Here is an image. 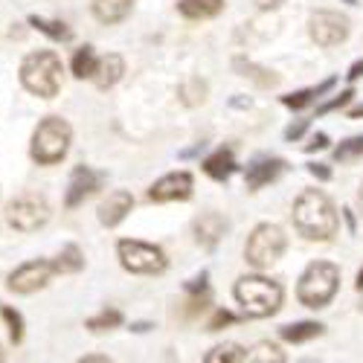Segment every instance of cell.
<instances>
[{"label":"cell","instance_id":"1","mask_svg":"<svg viewBox=\"0 0 363 363\" xmlns=\"http://www.w3.org/2000/svg\"><path fill=\"white\" fill-rule=\"evenodd\" d=\"M294 224L311 241H328L337 233V209L323 192L308 189L294 203Z\"/></svg>","mask_w":363,"mask_h":363},{"label":"cell","instance_id":"2","mask_svg":"<svg viewBox=\"0 0 363 363\" xmlns=\"http://www.w3.org/2000/svg\"><path fill=\"white\" fill-rule=\"evenodd\" d=\"M62 58L50 50L29 52L21 65V84L29 90L33 96L52 99L62 90Z\"/></svg>","mask_w":363,"mask_h":363},{"label":"cell","instance_id":"3","mask_svg":"<svg viewBox=\"0 0 363 363\" xmlns=\"http://www.w3.org/2000/svg\"><path fill=\"white\" fill-rule=\"evenodd\" d=\"M73 140V128L67 125V119L62 116H47L38 123L35 134H33V145H29V155L38 166H55L67 157V148Z\"/></svg>","mask_w":363,"mask_h":363},{"label":"cell","instance_id":"4","mask_svg":"<svg viewBox=\"0 0 363 363\" xmlns=\"http://www.w3.org/2000/svg\"><path fill=\"white\" fill-rule=\"evenodd\" d=\"M233 294L247 317H270L282 306V285L264 277H241Z\"/></svg>","mask_w":363,"mask_h":363},{"label":"cell","instance_id":"5","mask_svg":"<svg viewBox=\"0 0 363 363\" xmlns=\"http://www.w3.org/2000/svg\"><path fill=\"white\" fill-rule=\"evenodd\" d=\"M340 285V270L331 262H314L299 279L296 296L306 308H323L331 302V296L337 294Z\"/></svg>","mask_w":363,"mask_h":363},{"label":"cell","instance_id":"6","mask_svg":"<svg viewBox=\"0 0 363 363\" xmlns=\"http://www.w3.org/2000/svg\"><path fill=\"white\" fill-rule=\"evenodd\" d=\"M116 253H119V262H123L125 270L131 274H163L166 270V256L160 247L155 245H145V241H119L116 245Z\"/></svg>","mask_w":363,"mask_h":363},{"label":"cell","instance_id":"7","mask_svg":"<svg viewBox=\"0 0 363 363\" xmlns=\"http://www.w3.org/2000/svg\"><path fill=\"white\" fill-rule=\"evenodd\" d=\"M282 253H285V233L277 224H262L247 238L245 256L253 267H270Z\"/></svg>","mask_w":363,"mask_h":363},{"label":"cell","instance_id":"8","mask_svg":"<svg viewBox=\"0 0 363 363\" xmlns=\"http://www.w3.org/2000/svg\"><path fill=\"white\" fill-rule=\"evenodd\" d=\"M6 221L21 233H35L50 221V203L41 195H21L6 206Z\"/></svg>","mask_w":363,"mask_h":363},{"label":"cell","instance_id":"9","mask_svg":"<svg viewBox=\"0 0 363 363\" xmlns=\"http://www.w3.org/2000/svg\"><path fill=\"white\" fill-rule=\"evenodd\" d=\"M55 274V264L52 262H44V259H33V262H26L21 264L18 270H12L9 279H6V288L12 294H35L41 291Z\"/></svg>","mask_w":363,"mask_h":363},{"label":"cell","instance_id":"10","mask_svg":"<svg viewBox=\"0 0 363 363\" xmlns=\"http://www.w3.org/2000/svg\"><path fill=\"white\" fill-rule=\"evenodd\" d=\"M311 38L320 47H337L349 38V21L337 12H317L311 15Z\"/></svg>","mask_w":363,"mask_h":363},{"label":"cell","instance_id":"11","mask_svg":"<svg viewBox=\"0 0 363 363\" xmlns=\"http://www.w3.org/2000/svg\"><path fill=\"white\" fill-rule=\"evenodd\" d=\"M105 174L87 169V166H76L73 174H70V186H67V195H65V206L67 209H76L84 198H90L99 186H102Z\"/></svg>","mask_w":363,"mask_h":363},{"label":"cell","instance_id":"12","mask_svg":"<svg viewBox=\"0 0 363 363\" xmlns=\"http://www.w3.org/2000/svg\"><path fill=\"white\" fill-rule=\"evenodd\" d=\"M189 195H192V174H186V172L166 174V177H160L157 184L148 189V198L157 201V203H166V201H186Z\"/></svg>","mask_w":363,"mask_h":363},{"label":"cell","instance_id":"13","mask_svg":"<svg viewBox=\"0 0 363 363\" xmlns=\"http://www.w3.org/2000/svg\"><path fill=\"white\" fill-rule=\"evenodd\" d=\"M131 206H134L131 192H125V189L111 192V195L99 203V224H105V227H116L119 221H125V216L131 213Z\"/></svg>","mask_w":363,"mask_h":363},{"label":"cell","instance_id":"14","mask_svg":"<svg viewBox=\"0 0 363 363\" xmlns=\"http://www.w3.org/2000/svg\"><path fill=\"white\" fill-rule=\"evenodd\" d=\"M227 230V221L218 216V213H203L198 221H195V238H198V245H203L206 250H213L221 235Z\"/></svg>","mask_w":363,"mask_h":363},{"label":"cell","instance_id":"15","mask_svg":"<svg viewBox=\"0 0 363 363\" xmlns=\"http://www.w3.org/2000/svg\"><path fill=\"white\" fill-rule=\"evenodd\" d=\"M125 73V62H123V55H116V52H108L105 58H99V65H96V73H94V82L99 90H108L113 87L119 79H123Z\"/></svg>","mask_w":363,"mask_h":363},{"label":"cell","instance_id":"16","mask_svg":"<svg viewBox=\"0 0 363 363\" xmlns=\"http://www.w3.org/2000/svg\"><path fill=\"white\" fill-rule=\"evenodd\" d=\"M134 0H94V15L99 23H119L128 12H131Z\"/></svg>","mask_w":363,"mask_h":363},{"label":"cell","instance_id":"17","mask_svg":"<svg viewBox=\"0 0 363 363\" xmlns=\"http://www.w3.org/2000/svg\"><path fill=\"white\" fill-rule=\"evenodd\" d=\"M285 169L282 160H259L247 169V186L250 189H262L264 184H270V180H277V174Z\"/></svg>","mask_w":363,"mask_h":363},{"label":"cell","instance_id":"18","mask_svg":"<svg viewBox=\"0 0 363 363\" xmlns=\"http://www.w3.org/2000/svg\"><path fill=\"white\" fill-rule=\"evenodd\" d=\"M180 15H186L192 21H203V18H213L224 9V0H180Z\"/></svg>","mask_w":363,"mask_h":363},{"label":"cell","instance_id":"19","mask_svg":"<svg viewBox=\"0 0 363 363\" xmlns=\"http://www.w3.org/2000/svg\"><path fill=\"white\" fill-rule=\"evenodd\" d=\"M233 169H235V160H233V151H230V148H218L213 157L203 160V172H206L209 177H216V180L230 177Z\"/></svg>","mask_w":363,"mask_h":363},{"label":"cell","instance_id":"20","mask_svg":"<svg viewBox=\"0 0 363 363\" xmlns=\"http://www.w3.org/2000/svg\"><path fill=\"white\" fill-rule=\"evenodd\" d=\"M335 87V79H325L320 87H308V90H299V94H291V96H282V105H288V108H294V111H299V108H306V105H311L314 99H320L325 90H331Z\"/></svg>","mask_w":363,"mask_h":363},{"label":"cell","instance_id":"21","mask_svg":"<svg viewBox=\"0 0 363 363\" xmlns=\"http://www.w3.org/2000/svg\"><path fill=\"white\" fill-rule=\"evenodd\" d=\"M323 335V325L320 323H294V325H285L282 328V337L288 343H306V340H314Z\"/></svg>","mask_w":363,"mask_h":363},{"label":"cell","instance_id":"22","mask_svg":"<svg viewBox=\"0 0 363 363\" xmlns=\"http://www.w3.org/2000/svg\"><path fill=\"white\" fill-rule=\"evenodd\" d=\"M96 65H99L96 52L90 50V47H82V50H76V55H73V76H76V79H94Z\"/></svg>","mask_w":363,"mask_h":363},{"label":"cell","instance_id":"23","mask_svg":"<svg viewBox=\"0 0 363 363\" xmlns=\"http://www.w3.org/2000/svg\"><path fill=\"white\" fill-rule=\"evenodd\" d=\"M55 264V274H79V270L84 267V256L76 245H67L62 253H58V259L52 262Z\"/></svg>","mask_w":363,"mask_h":363},{"label":"cell","instance_id":"24","mask_svg":"<svg viewBox=\"0 0 363 363\" xmlns=\"http://www.w3.org/2000/svg\"><path fill=\"white\" fill-rule=\"evenodd\" d=\"M29 23H33L38 33L50 35L52 41H67V38H70V29H67V23H62V21H47V18H41V15H29Z\"/></svg>","mask_w":363,"mask_h":363},{"label":"cell","instance_id":"25","mask_svg":"<svg viewBox=\"0 0 363 363\" xmlns=\"http://www.w3.org/2000/svg\"><path fill=\"white\" fill-rule=\"evenodd\" d=\"M203 360L206 363H241V360H247V352L235 343H224V346H216Z\"/></svg>","mask_w":363,"mask_h":363},{"label":"cell","instance_id":"26","mask_svg":"<svg viewBox=\"0 0 363 363\" xmlns=\"http://www.w3.org/2000/svg\"><path fill=\"white\" fill-rule=\"evenodd\" d=\"M247 360H253V363H285V354L274 343H256L253 352L247 354Z\"/></svg>","mask_w":363,"mask_h":363},{"label":"cell","instance_id":"27","mask_svg":"<svg viewBox=\"0 0 363 363\" xmlns=\"http://www.w3.org/2000/svg\"><path fill=\"white\" fill-rule=\"evenodd\" d=\"M119 323H123V314H119L116 308H105V311H99L96 317L87 320V328H90V331H105V328H116Z\"/></svg>","mask_w":363,"mask_h":363},{"label":"cell","instance_id":"28","mask_svg":"<svg viewBox=\"0 0 363 363\" xmlns=\"http://www.w3.org/2000/svg\"><path fill=\"white\" fill-rule=\"evenodd\" d=\"M0 317H4L6 325H9L12 343H21V340H23V317H21L15 308H9V306H0Z\"/></svg>","mask_w":363,"mask_h":363},{"label":"cell","instance_id":"29","mask_svg":"<svg viewBox=\"0 0 363 363\" xmlns=\"http://www.w3.org/2000/svg\"><path fill=\"white\" fill-rule=\"evenodd\" d=\"M360 155H363V137H352V140H346L335 148V160H340V163H349Z\"/></svg>","mask_w":363,"mask_h":363},{"label":"cell","instance_id":"30","mask_svg":"<svg viewBox=\"0 0 363 363\" xmlns=\"http://www.w3.org/2000/svg\"><path fill=\"white\" fill-rule=\"evenodd\" d=\"M235 67L238 70H245V73H241V76H250V79H256L262 87H270V84H277L279 79L274 76V73H270V76H262L264 70H259V67H253V65H245V62H241V58H238V62H235Z\"/></svg>","mask_w":363,"mask_h":363},{"label":"cell","instance_id":"31","mask_svg":"<svg viewBox=\"0 0 363 363\" xmlns=\"http://www.w3.org/2000/svg\"><path fill=\"white\" fill-rule=\"evenodd\" d=\"M352 96H354V90H343L340 96H335L331 102H325V105H320L317 108V113H328V111H337V108H346L349 102H352Z\"/></svg>","mask_w":363,"mask_h":363},{"label":"cell","instance_id":"32","mask_svg":"<svg viewBox=\"0 0 363 363\" xmlns=\"http://www.w3.org/2000/svg\"><path fill=\"white\" fill-rule=\"evenodd\" d=\"M233 320H235V317H233L230 311H216V317L209 320V325H206V328H209V331H218L221 325H230Z\"/></svg>","mask_w":363,"mask_h":363},{"label":"cell","instance_id":"33","mask_svg":"<svg viewBox=\"0 0 363 363\" xmlns=\"http://www.w3.org/2000/svg\"><path fill=\"white\" fill-rule=\"evenodd\" d=\"M306 128H308V119H299L296 125H291V128L285 131V140H299L302 134H306Z\"/></svg>","mask_w":363,"mask_h":363},{"label":"cell","instance_id":"34","mask_svg":"<svg viewBox=\"0 0 363 363\" xmlns=\"http://www.w3.org/2000/svg\"><path fill=\"white\" fill-rule=\"evenodd\" d=\"M328 145V137L325 134H317V137H311V143L306 145V151H320V148H325Z\"/></svg>","mask_w":363,"mask_h":363},{"label":"cell","instance_id":"35","mask_svg":"<svg viewBox=\"0 0 363 363\" xmlns=\"http://www.w3.org/2000/svg\"><path fill=\"white\" fill-rule=\"evenodd\" d=\"M308 172H311L314 177H320V180H328V177H331V172H328V169H325L323 163H314V166H311Z\"/></svg>","mask_w":363,"mask_h":363},{"label":"cell","instance_id":"36","mask_svg":"<svg viewBox=\"0 0 363 363\" xmlns=\"http://www.w3.org/2000/svg\"><path fill=\"white\" fill-rule=\"evenodd\" d=\"M363 76V62H357L352 70H349V79H360Z\"/></svg>","mask_w":363,"mask_h":363},{"label":"cell","instance_id":"37","mask_svg":"<svg viewBox=\"0 0 363 363\" xmlns=\"http://www.w3.org/2000/svg\"><path fill=\"white\" fill-rule=\"evenodd\" d=\"M108 357H99V354H84L82 357V363H105Z\"/></svg>","mask_w":363,"mask_h":363},{"label":"cell","instance_id":"38","mask_svg":"<svg viewBox=\"0 0 363 363\" xmlns=\"http://www.w3.org/2000/svg\"><path fill=\"white\" fill-rule=\"evenodd\" d=\"M131 328H134V331H148V323H134Z\"/></svg>","mask_w":363,"mask_h":363},{"label":"cell","instance_id":"39","mask_svg":"<svg viewBox=\"0 0 363 363\" xmlns=\"http://www.w3.org/2000/svg\"><path fill=\"white\" fill-rule=\"evenodd\" d=\"M354 285H357V291H363V267H360V274H357V282H354Z\"/></svg>","mask_w":363,"mask_h":363},{"label":"cell","instance_id":"40","mask_svg":"<svg viewBox=\"0 0 363 363\" xmlns=\"http://www.w3.org/2000/svg\"><path fill=\"white\" fill-rule=\"evenodd\" d=\"M352 116H354V119H360V116H363V105H360V108H354V111H352Z\"/></svg>","mask_w":363,"mask_h":363},{"label":"cell","instance_id":"41","mask_svg":"<svg viewBox=\"0 0 363 363\" xmlns=\"http://www.w3.org/2000/svg\"><path fill=\"white\" fill-rule=\"evenodd\" d=\"M343 4H349V6H357V0H343Z\"/></svg>","mask_w":363,"mask_h":363},{"label":"cell","instance_id":"42","mask_svg":"<svg viewBox=\"0 0 363 363\" xmlns=\"http://www.w3.org/2000/svg\"><path fill=\"white\" fill-rule=\"evenodd\" d=\"M360 203H363V189H360Z\"/></svg>","mask_w":363,"mask_h":363},{"label":"cell","instance_id":"43","mask_svg":"<svg viewBox=\"0 0 363 363\" xmlns=\"http://www.w3.org/2000/svg\"><path fill=\"white\" fill-rule=\"evenodd\" d=\"M0 360H4V352H0Z\"/></svg>","mask_w":363,"mask_h":363}]
</instances>
